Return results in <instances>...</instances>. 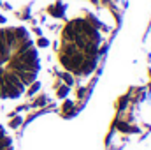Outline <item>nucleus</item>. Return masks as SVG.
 I'll use <instances>...</instances> for the list:
<instances>
[{
    "mask_svg": "<svg viewBox=\"0 0 151 150\" xmlns=\"http://www.w3.org/2000/svg\"><path fill=\"white\" fill-rule=\"evenodd\" d=\"M102 53V32L90 16L72 18L65 23L58 41V62L76 78L90 76Z\"/></svg>",
    "mask_w": 151,
    "mask_h": 150,
    "instance_id": "2",
    "label": "nucleus"
},
{
    "mask_svg": "<svg viewBox=\"0 0 151 150\" xmlns=\"http://www.w3.org/2000/svg\"><path fill=\"white\" fill-rule=\"evenodd\" d=\"M0 150H16L12 131L5 125L4 120H0Z\"/></svg>",
    "mask_w": 151,
    "mask_h": 150,
    "instance_id": "3",
    "label": "nucleus"
},
{
    "mask_svg": "<svg viewBox=\"0 0 151 150\" xmlns=\"http://www.w3.org/2000/svg\"><path fill=\"white\" fill-rule=\"evenodd\" d=\"M40 73V51L21 23L0 25V103L21 99Z\"/></svg>",
    "mask_w": 151,
    "mask_h": 150,
    "instance_id": "1",
    "label": "nucleus"
}]
</instances>
